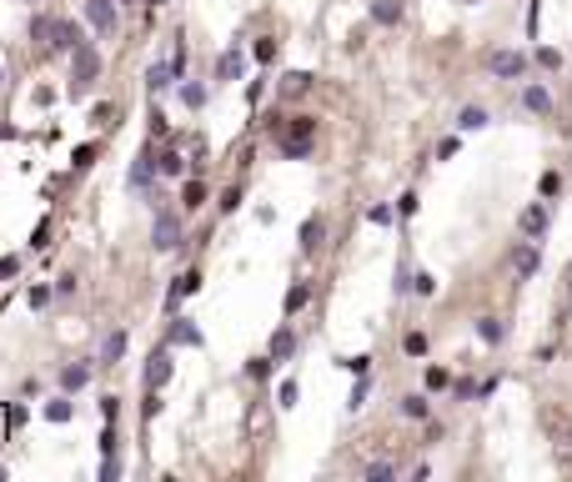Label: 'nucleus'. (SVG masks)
<instances>
[{
    "instance_id": "bb28decb",
    "label": "nucleus",
    "mask_w": 572,
    "mask_h": 482,
    "mask_svg": "<svg viewBox=\"0 0 572 482\" xmlns=\"http://www.w3.org/2000/svg\"><path fill=\"white\" fill-rule=\"evenodd\" d=\"M402 417H412V422H427V417H432L427 397H402Z\"/></svg>"
},
{
    "instance_id": "20e7f679",
    "label": "nucleus",
    "mask_w": 572,
    "mask_h": 482,
    "mask_svg": "<svg viewBox=\"0 0 572 482\" xmlns=\"http://www.w3.org/2000/svg\"><path fill=\"white\" fill-rule=\"evenodd\" d=\"M86 21L101 35H116V0H86Z\"/></svg>"
},
{
    "instance_id": "ea45409f",
    "label": "nucleus",
    "mask_w": 572,
    "mask_h": 482,
    "mask_svg": "<svg viewBox=\"0 0 572 482\" xmlns=\"http://www.w3.org/2000/svg\"><path fill=\"white\" fill-rule=\"evenodd\" d=\"M121 417V402L116 397H101V422H116Z\"/></svg>"
},
{
    "instance_id": "6ab92c4d",
    "label": "nucleus",
    "mask_w": 572,
    "mask_h": 482,
    "mask_svg": "<svg viewBox=\"0 0 572 482\" xmlns=\"http://www.w3.org/2000/svg\"><path fill=\"white\" fill-rule=\"evenodd\" d=\"M522 105H527V111H537V116H547V111H552L547 86H527V91H522Z\"/></svg>"
},
{
    "instance_id": "de8ad7c7",
    "label": "nucleus",
    "mask_w": 572,
    "mask_h": 482,
    "mask_svg": "<svg viewBox=\"0 0 572 482\" xmlns=\"http://www.w3.org/2000/svg\"><path fill=\"white\" fill-rule=\"evenodd\" d=\"M412 292H422V297H432V292H437V282H432V277L422 272V277H412Z\"/></svg>"
},
{
    "instance_id": "4468645a",
    "label": "nucleus",
    "mask_w": 572,
    "mask_h": 482,
    "mask_svg": "<svg viewBox=\"0 0 572 482\" xmlns=\"http://www.w3.org/2000/svg\"><path fill=\"white\" fill-rule=\"evenodd\" d=\"M156 171L171 176V181H181V176H186V156H181V151H161V156H156Z\"/></svg>"
},
{
    "instance_id": "6e6552de",
    "label": "nucleus",
    "mask_w": 572,
    "mask_h": 482,
    "mask_svg": "<svg viewBox=\"0 0 572 482\" xmlns=\"http://www.w3.org/2000/svg\"><path fill=\"white\" fill-rule=\"evenodd\" d=\"M537 261H542L537 241H532V236H522V241H517V251H512V266H517V277H522V282L537 272Z\"/></svg>"
},
{
    "instance_id": "a19ab883",
    "label": "nucleus",
    "mask_w": 572,
    "mask_h": 482,
    "mask_svg": "<svg viewBox=\"0 0 572 482\" xmlns=\"http://www.w3.org/2000/svg\"><path fill=\"white\" fill-rule=\"evenodd\" d=\"M101 482H121V462H116V457L101 462Z\"/></svg>"
},
{
    "instance_id": "aec40b11",
    "label": "nucleus",
    "mask_w": 572,
    "mask_h": 482,
    "mask_svg": "<svg viewBox=\"0 0 572 482\" xmlns=\"http://www.w3.org/2000/svg\"><path fill=\"white\" fill-rule=\"evenodd\" d=\"M321 231H326L321 217H307V222H302V251H316V246H321Z\"/></svg>"
},
{
    "instance_id": "f8f14e48",
    "label": "nucleus",
    "mask_w": 572,
    "mask_h": 482,
    "mask_svg": "<svg viewBox=\"0 0 572 482\" xmlns=\"http://www.w3.org/2000/svg\"><path fill=\"white\" fill-rule=\"evenodd\" d=\"M171 86H176V66H171V61H156V66L146 71V91L161 96V91H171Z\"/></svg>"
},
{
    "instance_id": "2eb2a0df",
    "label": "nucleus",
    "mask_w": 572,
    "mask_h": 482,
    "mask_svg": "<svg viewBox=\"0 0 572 482\" xmlns=\"http://www.w3.org/2000/svg\"><path fill=\"white\" fill-rule=\"evenodd\" d=\"M126 342H131V337H126V327H116V332L105 337V347H101V362H110V367H116V362L126 357Z\"/></svg>"
},
{
    "instance_id": "0eeeda50",
    "label": "nucleus",
    "mask_w": 572,
    "mask_h": 482,
    "mask_svg": "<svg viewBox=\"0 0 572 482\" xmlns=\"http://www.w3.org/2000/svg\"><path fill=\"white\" fill-rule=\"evenodd\" d=\"M191 292H201V272H196V266H191V272H181L176 282H171V292H166V311H176Z\"/></svg>"
},
{
    "instance_id": "f704fd0d",
    "label": "nucleus",
    "mask_w": 572,
    "mask_h": 482,
    "mask_svg": "<svg viewBox=\"0 0 572 482\" xmlns=\"http://www.w3.org/2000/svg\"><path fill=\"white\" fill-rule=\"evenodd\" d=\"M96 151H101L96 141H86V146H76V171H86V166H91V161H96Z\"/></svg>"
},
{
    "instance_id": "603ef678",
    "label": "nucleus",
    "mask_w": 572,
    "mask_h": 482,
    "mask_svg": "<svg viewBox=\"0 0 572 482\" xmlns=\"http://www.w3.org/2000/svg\"><path fill=\"white\" fill-rule=\"evenodd\" d=\"M537 61H542L547 71H557V66H562V56H557V50H537Z\"/></svg>"
},
{
    "instance_id": "cd10ccee",
    "label": "nucleus",
    "mask_w": 572,
    "mask_h": 482,
    "mask_svg": "<svg viewBox=\"0 0 572 482\" xmlns=\"http://www.w3.org/2000/svg\"><path fill=\"white\" fill-rule=\"evenodd\" d=\"M311 86V76L307 71H292V76H281V96H302Z\"/></svg>"
},
{
    "instance_id": "49530a36",
    "label": "nucleus",
    "mask_w": 572,
    "mask_h": 482,
    "mask_svg": "<svg viewBox=\"0 0 572 482\" xmlns=\"http://www.w3.org/2000/svg\"><path fill=\"white\" fill-rule=\"evenodd\" d=\"M151 136H161V141L171 136V126H166V116H161V111H151Z\"/></svg>"
},
{
    "instance_id": "c756f323",
    "label": "nucleus",
    "mask_w": 572,
    "mask_h": 482,
    "mask_svg": "<svg viewBox=\"0 0 572 482\" xmlns=\"http://www.w3.org/2000/svg\"><path fill=\"white\" fill-rule=\"evenodd\" d=\"M181 101L191 105V111H201V105H206V86H201V81H186V86H181Z\"/></svg>"
},
{
    "instance_id": "2f4dec72",
    "label": "nucleus",
    "mask_w": 572,
    "mask_h": 482,
    "mask_svg": "<svg viewBox=\"0 0 572 482\" xmlns=\"http://www.w3.org/2000/svg\"><path fill=\"white\" fill-rule=\"evenodd\" d=\"M251 56H256L261 66H271V61H276V35H261V40L251 45Z\"/></svg>"
},
{
    "instance_id": "9d476101",
    "label": "nucleus",
    "mask_w": 572,
    "mask_h": 482,
    "mask_svg": "<svg viewBox=\"0 0 572 482\" xmlns=\"http://www.w3.org/2000/svg\"><path fill=\"white\" fill-rule=\"evenodd\" d=\"M492 71H497L502 81H517V76L527 71V56H522V50H497V56H492Z\"/></svg>"
},
{
    "instance_id": "09e8293b",
    "label": "nucleus",
    "mask_w": 572,
    "mask_h": 482,
    "mask_svg": "<svg viewBox=\"0 0 572 482\" xmlns=\"http://www.w3.org/2000/svg\"><path fill=\"white\" fill-rule=\"evenodd\" d=\"M407 352L422 357V352H427V337H422V332H407Z\"/></svg>"
},
{
    "instance_id": "a211bd4d",
    "label": "nucleus",
    "mask_w": 572,
    "mask_h": 482,
    "mask_svg": "<svg viewBox=\"0 0 572 482\" xmlns=\"http://www.w3.org/2000/svg\"><path fill=\"white\" fill-rule=\"evenodd\" d=\"M86 382H91V362H76V367L61 372V387H66V392H81Z\"/></svg>"
},
{
    "instance_id": "e433bc0d",
    "label": "nucleus",
    "mask_w": 572,
    "mask_h": 482,
    "mask_svg": "<svg viewBox=\"0 0 572 482\" xmlns=\"http://www.w3.org/2000/svg\"><path fill=\"white\" fill-rule=\"evenodd\" d=\"M362 472H367L372 482H387V477H396V467H391V462H372V467H362Z\"/></svg>"
},
{
    "instance_id": "7ed1b4c3",
    "label": "nucleus",
    "mask_w": 572,
    "mask_h": 482,
    "mask_svg": "<svg viewBox=\"0 0 572 482\" xmlns=\"http://www.w3.org/2000/svg\"><path fill=\"white\" fill-rule=\"evenodd\" d=\"M181 241H186L181 211H171V206H156V222H151V246H156V251H176Z\"/></svg>"
},
{
    "instance_id": "4c0bfd02",
    "label": "nucleus",
    "mask_w": 572,
    "mask_h": 482,
    "mask_svg": "<svg viewBox=\"0 0 572 482\" xmlns=\"http://www.w3.org/2000/svg\"><path fill=\"white\" fill-rule=\"evenodd\" d=\"M447 382H452V377H447V367H427V387H432V392H442Z\"/></svg>"
},
{
    "instance_id": "79ce46f5",
    "label": "nucleus",
    "mask_w": 572,
    "mask_h": 482,
    "mask_svg": "<svg viewBox=\"0 0 572 482\" xmlns=\"http://www.w3.org/2000/svg\"><path fill=\"white\" fill-rule=\"evenodd\" d=\"M341 367H347V372H352V377H367V367H372V357H347V362H341Z\"/></svg>"
},
{
    "instance_id": "ddd939ff",
    "label": "nucleus",
    "mask_w": 572,
    "mask_h": 482,
    "mask_svg": "<svg viewBox=\"0 0 572 482\" xmlns=\"http://www.w3.org/2000/svg\"><path fill=\"white\" fill-rule=\"evenodd\" d=\"M86 35H81V25L76 21H55V40H50V50H76Z\"/></svg>"
},
{
    "instance_id": "5fc2aeb1",
    "label": "nucleus",
    "mask_w": 572,
    "mask_h": 482,
    "mask_svg": "<svg viewBox=\"0 0 572 482\" xmlns=\"http://www.w3.org/2000/svg\"><path fill=\"white\" fill-rule=\"evenodd\" d=\"M0 86H6V66H0Z\"/></svg>"
},
{
    "instance_id": "b1692460",
    "label": "nucleus",
    "mask_w": 572,
    "mask_h": 482,
    "mask_svg": "<svg viewBox=\"0 0 572 482\" xmlns=\"http://www.w3.org/2000/svg\"><path fill=\"white\" fill-rule=\"evenodd\" d=\"M71 417H76L71 397H55V402H45V422H71Z\"/></svg>"
},
{
    "instance_id": "9b49d317",
    "label": "nucleus",
    "mask_w": 572,
    "mask_h": 482,
    "mask_svg": "<svg viewBox=\"0 0 572 482\" xmlns=\"http://www.w3.org/2000/svg\"><path fill=\"white\" fill-rule=\"evenodd\" d=\"M241 71H246V56H241L236 45L216 56V81H241Z\"/></svg>"
},
{
    "instance_id": "f03ea898",
    "label": "nucleus",
    "mask_w": 572,
    "mask_h": 482,
    "mask_svg": "<svg viewBox=\"0 0 572 482\" xmlns=\"http://www.w3.org/2000/svg\"><path fill=\"white\" fill-rule=\"evenodd\" d=\"M96 76H101V50H96L91 40H81V45L71 50V101H81V96L96 86Z\"/></svg>"
},
{
    "instance_id": "39448f33",
    "label": "nucleus",
    "mask_w": 572,
    "mask_h": 482,
    "mask_svg": "<svg viewBox=\"0 0 572 482\" xmlns=\"http://www.w3.org/2000/svg\"><path fill=\"white\" fill-rule=\"evenodd\" d=\"M166 382H171V342H166V347H156V352H151V362H146V387H156V392H161Z\"/></svg>"
},
{
    "instance_id": "f257e3e1",
    "label": "nucleus",
    "mask_w": 572,
    "mask_h": 482,
    "mask_svg": "<svg viewBox=\"0 0 572 482\" xmlns=\"http://www.w3.org/2000/svg\"><path fill=\"white\" fill-rule=\"evenodd\" d=\"M311 141H316V116H292V121L276 131V151H281L286 161L311 156Z\"/></svg>"
},
{
    "instance_id": "37998d69",
    "label": "nucleus",
    "mask_w": 572,
    "mask_h": 482,
    "mask_svg": "<svg viewBox=\"0 0 572 482\" xmlns=\"http://www.w3.org/2000/svg\"><path fill=\"white\" fill-rule=\"evenodd\" d=\"M557 191H562V176H557V171H547V176H542V201H547V196H557Z\"/></svg>"
},
{
    "instance_id": "58836bf2",
    "label": "nucleus",
    "mask_w": 572,
    "mask_h": 482,
    "mask_svg": "<svg viewBox=\"0 0 572 482\" xmlns=\"http://www.w3.org/2000/svg\"><path fill=\"white\" fill-rule=\"evenodd\" d=\"M50 292H55V287H30V292H25V302H30V311H35V306H45V302H50Z\"/></svg>"
},
{
    "instance_id": "a18cd8bd",
    "label": "nucleus",
    "mask_w": 572,
    "mask_h": 482,
    "mask_svg": "<svg viewBox=\"0 0 572 482\" xmlns=\"http://www.w3.org/2000/svg\"><path fill=\"white\" fill-rule=\"evenodd\" d=\"M16 272H21V256H0V277H6V282H11Z\"/></svg>"
},
{
    "instance_id": "c85d7f7f",
    "label": "nucleus",
    "mask_w": 572,
    "mask_h": 482,
    "mask_svg": "<svg viewBox=\"0 0 572 482\" xmlns=\"http://www.w3.org/2000/svg\"><path fill=\"white\" fill-rule=\"evenodd\" d=\"M116 447H121V432H116V422H105L101 427V457H116Z\"/></svg>"
},
{
    "instance_id": "864d4df0",
    "label": "nucleus",
    "mask_w": 572,
    "mask_h": 482,
    "mask_svg": "<svg viewBox=\"0 0 572 482\" xmlns=\"http://www.w3.org/2000/svg\"><path fill=\"white\" fill-rule=\"evenodd\" d=\"M55 292H61V297H71V292H76V272H66L61 282H55Z\"/></svg>"
},
{
    "instance_id": "6e6d98bb",
    "label": "nucleus",
    "mask_w": 572,
    "mask_h": 482,
    "mask_svg": "<svg viewBox=\"0 0 572 482\" xmlns=\"http://www.w3.org/2000/svg\"><path fill=\"white\" fill-rule=\"evenodd\" d=\"M151 6H166V0H151Z\"/></svg>"
},
{
    "instance_id": "412c9836",
    "label": "nucleus",
    "mask_w": 572,
    "mask_h": 482,
    "mask_svg": "<svg viewBox=\"0 0 572 482\" xmlns=\"http://www.w3.org/2000/svg\"><path fill=\"white\" fill-rule=\"evenodd\" d=\"M30 35L50 50V40H55V16H35V21H30Z\"/></svg>"
},
{
    "instance_id": "3c124183",
    "label": "nucleus",
    "mask_w": 572,
    "mask_h": 482,
    "mask_svg": "<svg viewBox=\"0 0 572 482\" xmlns=\"http://www.w3.org/2000/svg\"><path fill=\"white\" fill-rule=\"evenodd\" d=\"M30 246H50V222H40V226H35V236H30Z\"/></svg>"
},
{
    "instance_id": "7c9ffc66",
    "label": "nucleus",
    "mask_w": 572,
    "mask_h": 482,
    "mask_svg": "<svg viewBox=\"0 0 572 482\" xmlns=\"http://www.w3.org/2000/svg\"><path fill=\"white\" fill-rule=\"evenodd\" d=\"M236 206H241V186H226V191L216 196V211H221V217H231Z\"/></svg>"
},
{
    "instance_id": "c9c22d12",
    "label": "nucleus",
    "mask_w": 572,
    "mask_h": 482,
    "mask_svg": "<svg viewBox=\"0 0 572 482\" xmlns=\"http://www.w3.org/2000/svg\"><path fill=\"white\" fill-rule=\"evenodd\" d=\"M91 121H96V126H110V121H116V105H110V101H101L96 111H91Z\"/></svg>"
},
{
    "instance_id": "f3484780",
    "label": "nucleus",
    "mask_w": 572,
    "mask_h": 482,
    "mask_svg": "<svg viewBox=\"0 0 572 482\" xmlns=\"http://www.w3.org/2000/svg\"><path fill=\"white\" fill-rule=\"evenodd\" d=\"M372 21L377 25H396L402 21V0H372Z\"/></svg>"
},
{
    "instance_id": "72a5a7b5",
    "label": "nucleus",
    "mask_w": 572,
    "mask_h": 482,
    "mask_svg": "<svg viewBox=\"0 0 572 482\" xmlns=\"http://www.w3.org/2000/svg\"><path fill=\"white\" fill-rule=\"evenodd\" d=\"M477 332H482V342H502V321H497V316H482Z\"/></svg>"
},
{
    "instance_id": "423d86ee",
    "label": "nucleus",
    "mask_w": 572,
    "mask_h": 482,
    "mask_svg": "<svg viewBox=\"0 0 572 482\" xmlns=\"http://www.w3.org/2000/svg\"><path fill=\"white\" fill-rule=\"evenodd\" d=\"M166 342H171V347H201L206 337H201V327H196V321H186V316H171Z\"/></svg>"
},
{
    "instance_id": "c03bdc74",
    "label": "nucleus",
    "mask_w": 572,
    "mask_h": 482,
    "mask_svg": "<svg viewBox=\"0 0 572 482\" xmlns=\"http://www.w3.org/2000/svg\"><path fill=\"white\" fill-rule=\"evenodd\" d=\"M276 402H281V407H297V382H281V392H276Z\"/></svg>"
},
{
    "instance_id": "4be33fe9",
    "label": "nucleus",
    "mask_w": 572,
    "mask_h": 482,
    "mask_svg": "<svg viewBox=\"0 0 572 482\" xmlns=\"http://www.w3.org/2000/svg\"><path fill=\"white\" fill-rule=\"evenodd\" d=\"M482 126H487V111H482V105H467V111L457 116V131H482Z\"/></svg>"
},
{
    "instance_id": "5701e85b",
    "label": "nucleus",
    "mask_w": 572,
    "mask_h": 482,
    "mask_svg": "<svg viewBox=\"0 0 572 482\" xmlns=\"http://www.w3.org/2000/svg\"><path fill=\"white\" fill-rule=\"evenodd\" d=\"M307 302H311V287H307V282H297L292 292H286V316H297Z\"/></svg>"
},
{
    "instance_id": "1a4fd4ad",
    "label": "nucleus",
    "mask_w": 572,
    "mask_h": 482,
    "mask_svg": "<svg viewBox=\"0 0 572 482\" xmlns=\"http://www.w3.org/2000/svg\"><path fill=\"white\" fill-rule=\"evenodd\" d=\"M517 231H522V236H532V241L547 231V201H532V206L522 211V217H517Z\"/></svg>"
},
{
    "instance_id": "dca6fc26",
    "label": "nucleus",
    "mask_w": 572,
    "mask_h": 482,
    "mask_svg": "<svg viewBox=\"0 0 572 482\" xmlns=\"http://www.w3.org/2000/svg\"><path fill=\"white\" fill-rule=\"evenodd\" d=\"M292 352H297V332H292V327H276V332H271V357L286 362Z\"/></svg>"
},
{
    "instance_id": "473e14b6",
    "label": "nucleus",
    "mask_w": 572,
    "mask_h": 482,
    "mask_svg": "<svg viewBox=\"0 0 572 482\" xmlns=\"http://www.w3.org/2000/svg\"><path fill=\"white\" fill-rule=\"evenodd\" d=\"M271 362H276L271 352H266V357H251V362H246V377H256V382H266V377H271Z\"/></svg>"
},
{
    "instance_id": "8fccbe9b",
    "label": "nucleus",
    "mask_w": 572,
    "mask_h": 482,
    "mask_svg": "<svg viewBox=\"0 0 572 482\" xmlns=\"http://www.w3.org/2000/svg\"><path fill=\"white\" fill-rule=\"evenodd\" d=\"M367 222H377V226H387V222H391V206H372V211H367Z\"/></svg>"
},
{
    "instance_id": "393cba45",
    "label": "nucleus",
    "mask_w": 572,
    "mask_h": 482,
    "mask_svg": "<svg viewBox=\"0 0 572 482\" xmlns=\"http://www.w3.org/2000/svg\"><path fill=\"white\" fill-rule=\"evenodd\" d=\"M151 166H156V161H151V151H146V156L136 161V171H131V186H136V191H151Z\"/></svg>"
},
{
    "instance_id": "a878e982",
    "label": "nucleus",
    "mask_w": 572,
    "mask_h": 482,
    "mask_svg": "<svg viewBox=\"0 0 572 482\" xmlns=\"http://www.w3.org/2000/svg\"><path fill=\"white\" fill-rule=\"evenodd\" d=\"M181 206H186V211L206 206V186H201V181H186V186H181Z\"/></svg>"
}]
</instances>
